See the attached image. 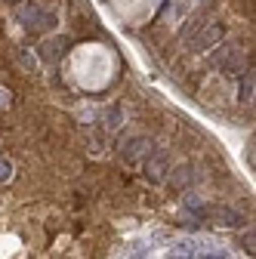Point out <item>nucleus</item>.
<instances>
[{"mask_svg": "<svg viewBox=\"0 0 256 259\" xmlns=\"http://www.w3.org/2000/svg\"><path fill=\"white\" fill-rule=\"evenodd\" d=\"M222 37H226V28H222L219 22H201V31L191 37V50H195V53L210 50V47H216Z\"/></svg>", "mask_w": 256, "mask_h": 259, "instance_id": "obj_1", "label": "nucleus"}, {"mask_svg": "<svg viewBox=\"0 0 256 259\" xmlns=\"http://www.w3.org/2000/svg\"><path fill=\"white\" fill-rule=\"evenodd\" d=\"M167 167H170V157H167L164 151H154V154L148 157V164H145V176H148L151 182H161V179L167 176Z\"/></svg>", "mask_w": 256, "mask_h": 259, "instance_id": "obj_2", "label": "nucleus"}, {"mask_svg": "<svg viewBox=\"0 0 256 259\" xmlns=\"http://www.w3.org/2000/svg\"><path fill=\"white\" fill-rule=\"evenodd\" d=\"M62 53H68V37H50V40L40 44V56L47 62H59Z\"/></svg>", "mask_w": 256, "mask_h": 259, "instance_id": "obj_3", "label": "nucleus"}, {"mask_svg": "<svg viewBox=\"0 0 256 259\" xmlns=\"http://www.w3.org/2000/svg\"><path fill=\"white\" fill-rule=\"evenodd\" d=\"M210 213L216 216L219 225H229V229H241V225H244V216L238 210H232V207H213Z\"/></svg>", "mask_w": 256, "mask_h": 259, "instance_id": "obj_4", "label": "nucleus"}, {"mask_svg": "<svg viewBox=\"0 0 256 259\" xmlns=\"http://www.w3.org/2000/svg\"><path fill=\"white\" fill-rule=\"evenodd\" d=\"M145 148H148V142H145V139H133V142H130V148H123L120 154H123L126 164H133V160L139 157V151H145Z\"/></svg>", "mask_w": 256, "mask_h": 259, "instance_id": "obj_5", "label": "nucleus"}, {"mask_svg": "<svg viewBox=\"0 0 256 259\" xmlns=\"http://www.w3.org/2000/svg\"><path fill=\"white\" fill-rule=\"evenodd\" d=\"M191 179H195V173H191V167H188V164L176 167V173H173V185H176V188H185Z\"/></svg>", "mask_w": 256, "mask_h": 259, "instance_id": "obj_6", "label": "nucleus"}, {"mask_svg": "<svg viewBox=\"0 0 256 259\" xmlns=\"http://www.w3.org/2000/svg\"><path fill=\"white\" fill-rule=\"evenodd\" d=\"M253 99V74H244L241 77V102H250Z\"/></svg>", "mask_w": 256, "mask_h": 259, "instance_id": "obj_7", "label": "nucleus"}, {"mask_svg": "<svg viewBox=\"0 0 256 259\" xmlns=\"http://www.w3.org/2000/svg\"><path fill=\"white\" fill-rule=\"evenodd\" d=\"M13 176V164H10V160H0V182H7Z\"/></svg>", "mask_w": 256, "mask_h": 259, "instance_id": "obj_8", "label": "nucleus"}, {"mask_svg": "<svg viewBox=\"0 0 256 259\" xmlns=\"http://www.w3.org/2000/svg\"><path fill=\"white\" fill-rule=\"evenodd\" d=\"M241 247H244L247 253H253V232H250V235H244V241H241Z\"/></svg>", "mask_w": 256, "mask_h": 259, "instance_id": "obj_9", "label": "nucleus"}, {"mask_svg": "<svg viewBox=\"0 0 256 259\" xmlns=\"http://www.w3.org/2000/svg\"><path fill=\"white\" fill-rule=\"evenodd\" d=\"M19 62L25 65V68H31V65H34V62H31V56H25V53H19Z\"/></svg>", "mask_w": 256, "mask_h": 259, "instance_id": "obj_10", "label": "nucleus"}, {"mask_svg": "<svg viewBox=\"0 0 256 259\" xmlns=\"http://www.w3.org/2000/svg\"><path fill=\"white\" fill-rule=\"evenodd\" d=\"M201 259H226L222 253H210V256H201Z\"/></svg>", "mask_w": 256, "mask_h": 259, "instance_id": "obj_11", "label": "nucleus"}]
</instances>
